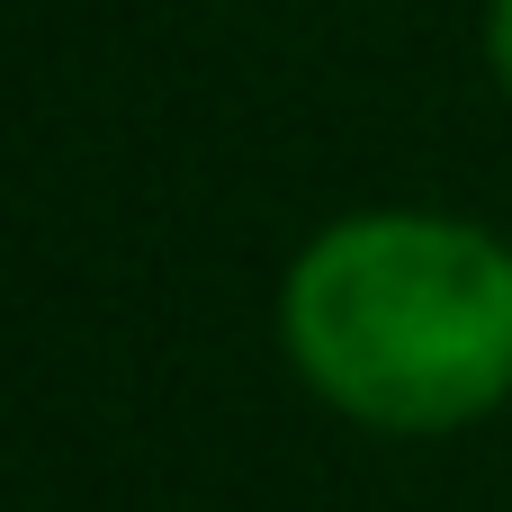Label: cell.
I'll use <instances>...</instances> for the list:
<instances>
[{
	"mask_svg": "<svg viewBox=\"0 0 512 512\" xmlns=\"http://www.w3.org/2000/svg\"><path fill=\"white\" fill-rule=\"evenodd\" d=\"M279 333L315 396L378 432H450L512 396V252L459 216H342L306 243Z\"/></svg>",
	"mask_w": 512,
	"mask_h": 512,
	"instance_id": "cell-1",
	"label": "cell"
},
{
	"mask_svg": "<svg viewBox=\"0 0 512 512\" xmlns=\"http://www.w3.org/2000/svg\"><path fill=\"white\" fill-rule=\"evenodd\" d=\"M486 54H495V72L512 90V0H495V18H486Z\"/></svg>",
	"mask_w": 512,
	"mask_h": 512,
	"instance_id": "cell-2",
	"label": "cell"
}]
</instances>
